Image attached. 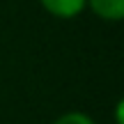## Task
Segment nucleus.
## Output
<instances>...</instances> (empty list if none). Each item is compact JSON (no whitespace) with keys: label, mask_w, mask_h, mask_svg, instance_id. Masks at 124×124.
<instances>
[{"label":"nucleus","mask_w":124,"mask_h":124,"mask_svg":"<svg viewBox=\"0 0 124 124\" xmlns=\"http://www.w3.org/2000/svg\"><path fill=\"white\" fill-rule=\"evenodd\" d=\"M41 9L60 21H71L85 12V0H39Z\"/></svg>","instance_id":"nucleus-1"},{"label":"nucleus","mask_w":124,"mask_h":124,"mask_svg":"<svg viewBox=\"0 0 124 124\" xmlns=\"http://www.w3.org/2000/svg\"><path fill=\"white\" fill-rule=\"evenodd\" d=\"M85 9L106 23H120L124 18V0H85Z\"/></svg>","instance_id":"nucleus-2"},{"label":"nucleus","mask_w":124,"mask_h":124,"mask_svg":"<svg viewBox=\"0 0 124 124\" xmlns=\"http://www.w3.org/2000/svg\"><path fill=\"white\" fill-rule=\"evenodd\" d=\"M51 124H97V120L85 110H67L58 115Z\"/></svg>","instance_id":"nucleus-3"},{"label":"nucleus","mask_w":124,"mask_h":124,"mask_svg":"<svg viewBox=\"0 0 124 124\" xmlns=\"http://www.w3.org/2000/svg\"><path fill=\"white\" fill-rule=\"evenodd\" d=\"M115 124H124V103H122V99L115 103Z\"/></svg>","instance_id":"nucleus-4"}]
</instances>
